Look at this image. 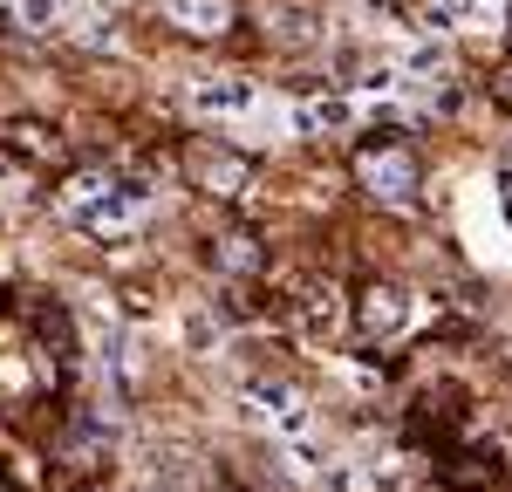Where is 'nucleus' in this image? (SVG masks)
<instances>
[{
  "label": "nucleus",
  "mask_w": 512,
  "mask_h": 492,
  "mask_svg": "<svg viewBox=\"0 0 512 492\" xmlns=\"http://www.w3.org/2000/svg\"><path fill=\"white\" fill-rule=\"evenodd\" d=\"M198 185L205 192H239L246 185V158H233V151H198Z\"/></svg>",
  "instance_id": "9"
},
{
  "label": "nucleus",
  "mask_w": 512,
  "mask_h": 492,
  "mask_svg": "<svg viewBox=\"0 0 512 492\" xmlns=\"http://www.w3.org/2000/svg\"><path fill=\"white\" fill-rule=\"evenodd\" d=\"M164 21L185 35H226L233 28V0H164Z\"/></svg>",
  "instance_id": "5"
},
{
  "label": "nucleus",
  "mask_w": 512,
  "mask_h": 492,
  "mask_svg": "<svg viewBox=\"0 0 512 492\" xmlns=\"http://www.w3.org/2000/svg\"><path fill=\"white\" fill-rule=\"evenodd\" d=\"M362 185L383 205H410L417 199V164H410V151H369L362 158Z\"/></svg>",
  "instance_id": "3"
},
{
  "label": "nucleus",
  "mask_w": 512,
  "mask_h": 492,
  "mask_svg": "<svg viewBox=\"0 0 512 492\" xmlns=\"http://www.w3.org/2000/svg\"><path fill=\"white\" fill-rule=\"evenodd\" d=\"M192 110L212 123H239L260 110V89L246 76H192Z\"/></svg>",
  "instance_id": "2"
},
{
  "label": "nucleus",
  "mask_w": 512,
  "mask_h": 492,
  "mask_svg": "<svg viewBox=\"0 0 512 492\" xmlns=\"http://www.w3.org/2000/svg\"><path fill=\"white\" fill-rule=\"evenodd\" d=\"M499 103H506V110H512V69H506V76H499Z\"/></svg>",
  "instance_id": "13"
},
{
  "label": "nucleus",
  "mask_w": 512,
  "mask_h": 492,
  "mask_svg": "<svg viewBox=\"0 0 512 492\" xmlns=\"http://www.w3.org/2000/svg\"><path fill=\"white\" fill-rule=\"evenodd\" d=\"M437 69H444V48L437 41H410L403 48V76H437Z\"/></svg>",
  "instance_id": "11"
},
{
  "label": "nucleus",
  "mask_w": 512,
  "mask_h": 492,
  "mask_svg": "<svg viewBox=\"0 0 512 492\" xmlns=\"http://www.w3.org/2000/svg\"><path fill=\"white\" fill-rule=\"evenodd\" d=\"M349 123H355V96H308V103L294 110V130H308V137L349 130Z\"/></svg>",
  "instance_id": "6"
},
{
  "label": "nucleus",
  "mask_w": 512,
  "mask_h": 492,
  "mask_svg": "<svg viewBox=\"0 0 512 492\" xmlns=\"http://www.w3.org/2000/svg\"><path fill=\"white\" fill-rule=\"evenodd\" d=\"M219 267H233V274H253V267H260L253 240H226V246H219Z\"/></svg>",
  "instance_id": "12"
},
{
  "label": "nucleus",
  "mask_w": 512,
  "mask_h": 492,
  "mask_svg": "<svg viewBox=\"0 0 512 492\" xmlns=\"http://www.w3.org/2000/svg\"><path fill=\"white\" fill-rule=\"evenodd\" d=\"M246 410H253V424H267L274 438H308V431H315L308 397L287 390V383H246Z\"/></svg>",
  "instance_id": "1"
},
{
  "label": "nucleus",
  "mask_w": 512,
  "mask_h": 492,
  "mask_svg": "<svg viewBox=\"0 0 512 492\" xmlns=\"http://www.w3.org/2000/svg\"><path fill=\"white\" fill-rule=\"evenodd\" d=\"M82 0H14V21L28 28V35H62V28H76Z\"/></svg>",
  "instance_id": "7"
},
{
  "label": "nucleus",
  "mask_w": 512,
  "mask_h": 492,
  "mask_svg": "<svg viewBox=\"0 0 512 492\" xmlns=\"http://www.w3.org/2000/svg\"><path fill=\"white\" fill-rule=\"evenodd\" d=\"M301 328H308V342H328V335L342 328V294H335V287H315V294L301 301Z\"/></svg>",
  "instance_id": "10"
},
{
  "label": "nucleus",
  "mask_w": 512,
  "mask_h": 492,
  "mask_svg": "<svg viewBox=\"0 0 512 492\" xmlns=\"http://www.w3.org/2000/svg\"><path fill=\"white\" fill-rule=\"evenodd\" d=\"M499 0H431V21L437 28H499Z\"/></svg>",
  "instance_id": "8"
},
{
  "label": "nucleus",
  "mask_w": 512,
  "mask_h": 492,
  "mask_svg": "<svg viewBox=\"0 0 512 492\" xmlns=\"http://www.w3.org/2000/svg\"><path fill=\"white\" fill-rule=\"evenodd\" d=\"M403 328H410V294L369 287V294H362V335H369V342H396Z\"/></svg>",
  "instance_id": "4"
}]
</instances>
